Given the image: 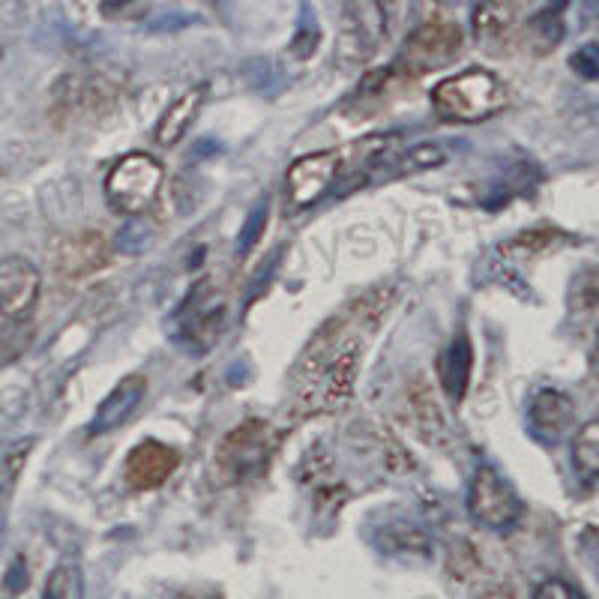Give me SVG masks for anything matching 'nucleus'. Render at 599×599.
<instances>
[{
  "mask_svg": "<svg viewBox=\"0 0 599 599\" xmlns=\"http://www.w3.org/2000/svg\"><path fill=\"white\" fill-rule=\"evenodd\" d=\"M510 105L507 84L489 69H465L432 90V108L450 123H480Z\"/></svg>",
  "mask_w": 599,
  "mask_h": 599,
  "instance_id": "nucleus-1",
  "label": "nucleus"
},
{
  "mask_svg": "<svg viewBox=\"0 0 599 599\" xmlns=\"http://www.w3.org/2000/svg\"><path fill=\"white\" fill-rule=\"evenodd\" d=\"M357 369H360V348L354 342L333 348V354H321L318 348L312 351V372H309V384L303 387L297 405L306 414H321V411H339L348 405L351 393H354V381H357Z\"/></svg>",
  "mask_w": 599,
  "mask_h": 599,
  "instance_id": "nucleus-2",
  "label": "nucleus"
},
{
  "mask_svg": "<svg viewBox=\"0 0 599 599\" xmlns=\"http://www.w3.org/2000/svg\"><path fill=\"white\" fill-rule=\"evenodd\" d=\"M165 168L150 153L120 156L105 177V201L114 213L141 216L159 195Z\"/></svg>",
  "mask_w": 599,
  "mask_h": 599,
  "instance_id": "nucleus-3",
  "label": "nucleus"
},
{
  "mask_svg": "<svg viewBox=\"0 0 599 599\" xmlns=\"http://www.w3.org/2000/svg\"><path fill=\"white\" fill-rule=\"evenodd\" d=\"M462 51V30L453 21H426L402 45L390 72L396 78H420L456 60Z\"/></svg>",
  "mask_w": 599,
  "mask_h": 599,
  "instance_id": "nucleus-4",
  "label": "nucleus"
},
{
  "mask_svg": "<svg viewBox=\"0 0 599 599\" xmlns=\"http://www.w3.org/2000/svg\"><path fill=\"white\" fill-rule=\"evenodd\" d=\"M279 444V432L267 420H243L234 426L219 450H216V465L228 480H249L252 474L264 471L273 450Z\"/></svg>",
  "mask_w": 599,
  "mask_h": 599,
  "instance_id": "nucleus-5",
  "label": "nucleus"
},
{
  "mask_svg": "<svg viewBox=\"0 0 599 599\" xmlns=\"http://www.w3.org/2000/svg\"><path fill=\"white\" fill-rule=\"evenodd\" d=\"M468 513L477 525L489 531H510L522 519L525 507L516 489L495 468L486 465L474 474L468 486Z\"/></svg>",
  "mask_w": 599,
  "mask_h": 599,
  "instance_id": "nucleus-6",
  "label": "nucleus"
},
{
  "mask_svg": "<svg viewBox=\"0 0 599 599\" xmlns=\"http://www.w3.org/2000/svg\"><path fill=\"white\" fill-rule=\"evenodd\" d=\"M339 171H342V153L339 150H318V153L300 156L285 174L288 207L291 210L315 207L324 195L333 192Z\"/></svg>",
  "mask_w": 599,
  "mask_h": 599,
  "instance_id": "nucleus-7",
  "label": "nucleus"
},
{
  "mask_svg": "<svg viewBox=\"0 0 599 599\" xmlns=\"http://www.w3.org/2000/svg\"><path fill=\"white\" fill-rule=\"evenodd\" d=\"M222 324H225V297L216 294L210 279H201L177 315V336L195 354H204L219 339Z\"/></svg>",
  "mask_w": 599,
  "mask_h": 599,
  "instance_id": "nucleus-8",
  "label": "nucleus"
},
{
  "mask_svg": "<svg viewBox=\"0 0 599 599\" xmlns=\"http://www.w3.org/2000/svg\"><path fill=\"white\" fill-rule=\"evenodd\" d=\"M51 258H54L57 276L78 282L99 273L108 264V243L99 231H90V228L69 231L54 243Z\"/></svg>",
  "mask_w": 599,
  "mask_h": 599,
  "instance_id": "nucleus-9",
  "label": "nucleus"
},
{
  "mask_svg": "<svg viewBox=\"0 0 599 599\" xmlns=\"http://www.w3.org/2000/svg\"><path fill=\"white\" fill-rule=\"evenodd\" d=\"M39 270L24 255L0 258V321H24L39 300Z\"/></svg>",
  "mask_w": 599,
  "mask_h": 599,
  "instance_id": "nucleus-10",
  "label": "nucleus"
},
{
  "mask_svg": "<svg viewBox=\"0 0 599 599\" xmlns=\"http://www.w3.org/2000/svg\"><path fill=\"white\" fill-rule=\"evenodd\" d=\"M576 426V402L570 393L546 387L537 390L528 405V429L537 441L555 444Z\"/></svg>",
  "mask_w": 599,
  "mask_h": 599,
  "instance_id": "nucleus-11",
  "label": "nucleus"
},
{
  "mask_svg": "<svg viewBox=\"0 0 599 599\" xmlns=\"http://www.w3.org/2000/svg\"><path fill=\"white\" fill-rule=\"evenodd\" d=\"M180 465V453L162 441H141L129 450L123 474L126 483L138 492H150L159 489L162 483H168V477L177 471Z\"/></svg>",
  "mask_w": 599,
  "mask_h": 599,
  "instance_id": "nucleus-12",
  "label": "nucleus"
},
{
  "mask_svg": "<svg viewBox=\"0 0 599 599\" xmlns=\"http://www.w3.org/2000/svg\"><path fill=\"white\" fill-rule=\"evenodd\" d=\"M144 396H147V378L144 375H126V378H120L111 387V393L99 402V408H96L87 432L90 435H108V432L120 429L141 408Z\"/></svg>",
  "mask_w": 599,
  "mask_h": 599,
  "instance_id": "nucleus-13",
  "label": "nucleus"
},
{
  "mask_svg": "<svg viewBox=\"0 0 599 599\" xmlns=\"http://www.w3.org/2000/svg\"><path fill=\"white\" fill-rule=\"evenodd\" d=\"M204 96H207V87H192L186 90L183 96H177L156 120V129H153V141L162 144V147H174L186 138V132L195 126L198 114H201V105H204Z\"/></svg>",
  "mask_w": 599,
  "mask_h": 599,
  "instance_id": "nucleus-14",
  "label": "nucleus"
},
{
  "mask_svg": "<svg viewBox=\"0 0 599 599\" xmlns=\"http://www.w3.org/2000/svg\"><path fill=\"white\" fill-rule=\"evenodd\" d=\"M471 369H474V345L465 333H459L438 357V378L444 393L459 405L468 393L471 384Z\"/></svg>",
  "mask_w": 599,
  "mask_h": 599,
  "instance_id": "nucleus-15",
  "label": "nucleus"
},
{
  "mask_svg": "<svg viewBox=\"0 0 599 599\" xmlns=\"http://www.w3.org/2000/svg\"><path fill=\"white\" fill-rule=\"evenodd\" d=\"M516 0H474V36L483 45H501L516 27Z\"/></svg>",
  "mask_w": 599,
  "mask_h": 599,
  "instance_id": "nucleus-16",
  "label": "nucleus"
},
{
  "mask_svg": "<svg viewBox=\"0 0 599 599\" xmlns=\"http://www.w3.org/2000/svg\"><path fill=\"white\" fill-rule=\"evenodd\" d=\"M408 408H411V417L414 423L423 429L426 438H438L447 426H444V414H441V405L432 393V387L417 378L411 387H408Z\"/></svg>",
  "mask_w": 599,
  "mask_h": 599,
  "instance_id": "nucleus-17",
  "label": "nucleus"
},
{
  "mask_svg": "<svg viewBox=\"0 0 599 599\" xmlns=\"http://www.w3.org/2000/svg\"><path fill=\"white\" fill-rule=\"evenodd\" d=\"M570 243V237L558 228H531V231H522L510 240L501 243V252L504 255H543L549 249H558Z\"/></svg>",
  "mask_w": 599,
  "mask_h": 599,
  "instance_id": "nucleus-18",
  "label": "nucleus"
},
{
  "mask_svg": "<svg viewBox=\"0 0 599 599\" xmlns=\"http://www.w3.org/2000/svg\"><path fill=\"white\" fill-rule=\"evenodd\" d=\"M573 462L579 468V477L594 486L599 474V423L597 420H588L579 432H576V441H573Z\"/></svg>",
  "mask_w": 599,
  "mask_h": 599,
  "instance_id": "nucleus-19",
  "label": "nucleus"
},
{
  "mask_svg": "<svg viewBox=\"0 0 599 599\" xmlns=\"http://www.w3.org/2000/svg\"><path fill=\"white\" fill-rule=\"evenodd\" d=\"M33 444H36V438H18L0 453V501H6L15 492L21 471H24L30 453H33Z\"/></svg>",
  "mask_w": 599,
  "mask_h": 599,
  "instance_id": "nucleus-20",
  "label": "nucleus"
},
{
  "mask_svg": "<svg viewBox=\"0 0 599 599\" xmlns=\"http://www.w3.org/2000/svg\"><path fill=\"white\" fill-rule=\"evenodd\" d=\"M444 150L438 144H417L408 153L396 156V171L390 177H405V174H420V171H432L438 165H444Z\"/></svg>",
  "mask_w": 599,
  "mask_h": 599,
  "instance_id": "nucleus-21",
  "label": "nucleus"
},
{
  "mask_svg": "<svg viewBox=\"0 0 599 599\" xmlns=\"http://www.w3.org/2000/svg\"><path fill=\"white\" fill-rule=\"evenodd\" d=\"M30 339H33V327L27 321H12V327L0 333V369L15 363L30 348Z\"/></svg>",
  "mask_w": 599,
  "mask_h": 599,
  "instance_id": "nucleus-22",
  "label": "nucleus"
},
{
  "mask_svg": "<svg viewBox=\"0 0 599 599\" xmlns=\"http://www.w3.org/2000/svg\"><path fill=\"white\" fill-rule=\"evenodd\" d=\"M153 243V228L141 216H129V222L117 234V249L126 255H141Z\"/></svg>",
  "mask_w": 599,
  "mask_h": 599,
  "instance_id": "nucleus-23",
  "label": "nucleus"
},
{
  "mask_svg": "<svg viewBox=\"0 0 599 599\" xmlns=\"http://www.w3.org/2000/svg\"><path fill=\"white\" fill-rule=\"evenodd\" d=\"M264 225H267V204H258V207L252 210V216L246 219L243 231H240V240H237V255H246V252H252V249H255V243H258V237H261Z\"/></svg>",
  "mask_w": 599,
  "mask_h": 599,
  "instance_id": "nucleus-24",
  "label": "nucleus"
},
{
  "mask_svg": "<svg viewBox=\"0 0 599 599\" xmlns=\"http://www.w3.org/2000/svg\"><path fill=\"white\" fill-rule=\"evenodd\" d=\"M534 599H588L576 585L564 582V579H549L543 582L537 591H534Z\"/></svg>",
  "mask_w": 599,
  "mask_h": 599,
  "instance_id": "nucleus-25",
  "label": "nucleus"
},
{
  "mask_svg": "<svg viewBox=\"0 0 599 599\" xmlns=\"http://www.w3.org/2000/svg\"><path fill=\"white\" fill-rule=\"evenodd\" d=\"M27 585H30L27 564H24V558H15V561L9 564L6 576H3V591H6L9 597H18L21 591H27Z\"/></svg>",
  "mask_w": 599,
  "mask_h": 599,
  "instance_id": "nucleus-26",
  "label": "nucleus"
},
{
  "mask_svg": "<svg viewBox=\"0 0 599 599\" xmlns=\"http://www.w3.org/2000/svg\"><path fill=\"white\" fill-rule=\"evenodd\" d=\"M573 69L582 75V78H588V81H594L599 75V66H597V45H585L582 51H576L573 54Z\"/></svg>",
  "mask_w": 599,
  "mask_h": 599,
  "instance_id": "nucleus-27",
  "label": "nucleus"
},
{
  "mask_svg": "<svg viewBox=\"0 0 599 599\" xmlns=\"http://www.w3.org/2000/svg\"><path fill=\"white\" fill-rule=\"evenodd\" d=\"M66 597H69V573H66V567H57V570L51 573L48 585H45L42 599H66Z\"/></svg>",
  "mask_w": 599,
  "mask_h": 599,
  "instance_id": "nucleus-28",
  "label": "nucleus"
},
{
  "mask_svg": "<svg viewBox=\"0 0 599 599\" xmlns=\"http://www.w3.org/2000/svg\"><path fill=\"white\" fill-rule=\"evenodd\" d=\"M174 599H201V597H195V594H177Z\"/></svg>",
  "mask_w": 599,
  "mask_h": 599,
  "instance_id": "nucleus-29",
  "label": "nucleus"
},
{
  "mask_svg": "<svg viewBox=\"0 0 599 599\" xmlns=\"http://www.w3.org/2000/svg\"><path fill=\"white\" fill-rule=\"evenodd\" d=\"M0 57H3V51H0Z\"/></svg>",
  "mask_w": 599,
  "mask_h": 599,
  "instance_id": "nucleus-30",
  "label": "nucleus"
}]
</instances>
